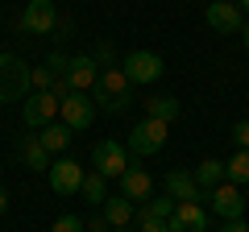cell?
<instances>
[{"mask_svg":"<svg viewBox=\"0 0 249 232\" xmlns=\"http://www.w3.org/2000/svg\"><path fill=\"white\" fill-rule=\"evenodd\" d=\"M91 104H96L100 112H108V116H121L124 108L133 104V83L124 79L121 66H108V71H100L96 87H91Z\"/></svg>","mask_w":249,"mask_h":232,"instance_id":"1","label":"cell"},{"mask_svg":"<svg viewBox=\"0 0 249 232\" xmlns=\"http://www.w3.org/2000/svg\"><path fill=\"white\" fill-rule=\"evenodd\" d=\"M34 91V66L17 54H0V104H17Z\"/></svg>","mask_w":249,"mask_h":232,"instance_id":"2","label":"cell"},{"mask_svg":"<svg viewBox=\"0 0 249 232\" xmlns=\"http://www.w3.org/2000/svg\"><path fill=\"white\" fill-rule=\"evenodd\" d=\"M166 137H170V125L145 116L142 125H133V133H129V153H133V158H150V153H158L162 145H166Z\"/></svg>","mask_w":249,"mask_h":232,"instance_id":"3","label":"cell"},{"mask_svg":"<svg viewBox=\"0 0 249 232\" xmlns=\"http://www.w3.org/2000/svg\"><path fill=\"white\" fill-rule=\"evenodd\" d=\"M121 71H124L129 83H158L162 71H166V63H162L154 50H133V54H124Z\"/></svg>","mask_w":249,"mask_h":232,"instance_id":"4","label":"cell"},{"mask_svg":"<svg viewBox=\"0 0 249 232\" xmlns=\"http://www.w3.org/2000/svg\"><path fill=\"white\" fill-rule=\"evenodd\" d=\"M91 166H96L104 179H121V174L133 166V162H129V153H124L121 141L104 137V141H96V149H91Z\"/></svg>","mask_w":249,"mask_h":232,"instance_id":"5","label":"cell"},{"mask_svg":"<svg viewBox=\"0 0 249 232\" xmlns=\"http://www.w3.org/2000/svg\"><path fill=\"white\" fill-rule=\"evenodd\" d=\"M58 116L62 125L71 129V133H79V129H91V116H96V104H91L88 91H71V96L58 104Z\"/></svg>","mask_w":249,"mask_h":232,"instance_id":"6","label":"cell"},{"mask_svg":"<svg viewBox=\"0 0 249 232\" xmlns=\"http://www.w3.org/2000/svg\"><path fill=\"white\" fill-rule=\"evenodd\" d=\"M208 203H212V212L220 215V220H241L245 215V195H241V187H232V182H220V187H212L208 191Z\"/></svg>","mask_w":249,"mask_h":232,"instance_id":"7","label":"cell"},{"mask_svg":"<svg viewBox=\"0 0 249 232\" xmlns=\"http://www.w3.org/2000/svg\"><path fill=\"white\" fill-rule=\"evenodd\" d=\"M58 104L62 99L54 91H29L25 96V129H46L58 116Z\"/></svg>","mask_w":249,"mask_h":232,"instance_id":"8","label":"cell"},{"mask_svg":"<svg viewBox=\"0 0 249 232\" xmlns=\"http://www.w3.org/2000/svg\"><path fill=\"white\" fill-rule=\"evenodd\" d=\"M46 179H50L54 195H79V182H83V166L75 158H58L50 162V170H46Z\"/></svg>","mask_w":249,"mask_h":232,"instance_id":"9","label":"cell"},{"mask_svg":"<svg viewBox=\"0 0 249 232\" xmlns=\"http://www.w3.org/2000/svg\"><path fill=\"white\" fill-rule=\"evenodd\" d=\"M58 25V9H54V0H29L25 13H21V29L25 33H54Z\"/></svg>","mask_w":249,"mask_h":232,"instance_id":"10","label":"cell"},{"mask_svg":"<svg viewBox=\"0 0 249 232\" xmlns=\"http://www.w3.org/2000/svg\"><path fill=\"white\" fill-rule=\"evenodd\" d=\"M121 195L129 199V203H150L154 199V179L145 166H129L121 174Z\"/></svg>","mask_w":249,"mask_h":232,"instance_id":"11","label":"cell"},{"mask_svg":"<svg viewBox=\"0 0 249 232\" xmlns=\"http://www.w3.org/2000/svg\"><path fill=\"white\" fill-rule=\"evenodd\" d=\"M204 17H208V25H212L216 33H241V25H245L241 4H229V0H212Z\"/></svg>","mask_w":249,"mask_h":232,"instance_id":"12","label":"cell"},{"mask_svg":"<svg viewBox=\"0 0 249 232\" xmlns=\"http://www.w3.org/2000/svg\"><path fill=\"white\" fill-rule=\"evenodd\" d=\"M170 232H208V212L199 203H175V215L166 220Z\"/></svg>","mask_w":249,"mask_h":232,"instance_id":"13","label":"cell"},{"mask_svg":"<svg viewBox=\"0 0 249 232\" xmlns=\"http://www.w3.org/2000/svg\"><path fill=\"white\" fill-rule=\"evenodd\" d=\"M166 195L175 199V203H199L204 191H199L196 174H187V170H170V174H166Z\"/></svg>","mask_w":249,"mask_h":232,"instance_id":"14","label":"cell"},{"mask_svg":"<svg viewBox=\"0 0 249 232\" xmlns=\"http://www.w3.org/2000/svg\"><path fill=\"white\" fill-rule=\"evenodd\" d=\"M67 79H71L75 91H88V96H91V87H96V79H100L96 58H91V54H75L71 66H67Z\"/></svg>","mask_w":249,"mask_h":232,"instance_id":"15","label":"cell"},{"mask_svg":"<svg viewBox=\"0 0 249 232\" xmlns=\"http://www.w3.org/2000/svg\"><path fill=\"white\" fill-rule=\"evenodd\" d=\"M71 137H75V133L62 125V120H50L46 129H37V141L46 145V153H50V158H54V153H67V149H71Z\"/></svg>","mask_w":249,"mask_h":232,"instance_id":"16","label":"cell"},{"mask_svg":"<svg viewBox=\"0 0 249 232\" xmlns=\"http://www.w3.org/2000/svg\"><path fill=\"white\" fill-rule=\"evenodd\" d=\"M17 153H21V162H25L29 170H50V153H46V145L37 141V133H25L21 137V145H17Z\"/></svg>","mask_w":249,"mask_h":232,"instance_id":"17","label":"cell"},{"mask_svg":"<svg viewBox=\"0 0 249 232\" xmlns=\"http://www.w3.org/2000/svg\"><path fill=\"white\" fill-rule=\"evenodd\" d=\"M178 112H183V104H178L175 96H150L145 99V116H150V120L170 125V120H178Z\"/></svg>","mask_w":249,"mask_h":232,"instance_id":"18","label":"cell"},{"mask_svg":"<svg viewBox=\"0 0 249 232\" xmlns=\"http://www.w3.org/2000/svg\"><path fill=\"white\" fill-rule=\"evenodd\" d=\"M104 220L112 224V228H129V224L137 220V212H133V203L124 195H112V199H104Z\"/></svg>","mask_w":249,"mask_h":232,"instance_id":"19","label":"cell"},{"mask_svg":"<svg viewBox=\"0 0 249 232\" xmlns=\"http://www.w3.org/2000/svg\"><path fill=\"white\" fill-rule=\"evenodd\" d=\"M196 182H199L204 195H208L212 187H220V182H224V162H220V158H204V162L196 166Z\"/></svg>","mask_w":249,"mask_h":232,"instance_id":"20","label":"cell"},{"mask_svg":"<svg viewBox=\"0 0 249 232\" xmlns=\"http://www.w3.org/2000/svg\"><path fill=\"white\" fill-rule=\"evenodd\" d=\"M79 195L88 199L91 207H104V199H108V179L100 174V170H91V174H83V182H79Z\"/></svg>","mask_w":249,"mask_h":232,"instance_id":"21","label":"cell"},{"mask_svg":"<svg viewBox=\"0 0 249 232\" xmlns=\"http://www.w3.org/2000/svg\"><path fill=\"white\" fill-rule=\"evenodd\" d=\"M224 182H232V187H245L249 182V149H237L224 162Z\"/></svg>","mask_w":249,"mask_h":232,"instance_id":"22","label":"cell"},{"mask_svg":"<svg viewBox=\"0 0 249 232\" xmlns=\"http://www.w3.org/2000/svg\"><path fill=\"white\" fill-rule=\"evenodd\" d=\"M142 207L150 215H158V220H170V215H175V199L170 195H158V199H150V203H142Z\"/></svg>","mask_w":249,"mask_h":232,"instance_id":"23","label":"cell"},{"mask_svg":"<svg viewBox=\"0 0 249 232\" xmlns=\"http://www.w3.org/2000/svg\"><path fill=\"white\" fill-rule=\"evenodd\" d=\"M137 228H142V232H170V228H166V220H158V215H150L145 207L137 212Z\"/></svg>","mask_w":249,"mask_h":232,"instance_id":"24","label":"cell"},{"mask_svg":"<svg viewBox=\"0 0 249 232\" xmlns=\"http://www.w3.org/2000/svg\"><path fill=\"white\" fill-rule=\"evenodd\" d=\"M46 66H50V75L58 79V75H67V66H71V54H62V50H54L50 58H46Z\"/></svg>","mask_w":249,"mask_h":232,"instance_id":"25","label":"cell"},{"mask_svg":"<svg viewBox=\"0 0 249 232\" xmlns=\"http://www.w3.org/2000/svg\"><path fill=\"white\" fill-rule=\"evenodd\" d=\"M50 232H83V220H79V215H58Z\"/></svg>","mask_w":249,"mask_h":232,"instance_id":"26","label":"cell"},{"mask_svg":"<svg viewBox=\"0 0 249 232\" xmlns=\"http://www.w3.org/2000/svg\"><path fill=\"white\" fill-rule=\"evenodd\" d=\"M50 87H54L50 66H34V91H50Z\"/></svg>","mask_w":249,"mask_h":232,"instance_id":"27","label":"cell"},{"mask_svg":"<svg viewBox=\"0 0 249 232\" xmlns=\"http://www.w3.org/2000/svg\"><path fill=\"white\" fill-rule=\"evenodd\" d=\"M83 228H88V232H112V224L104 220V212H91V220L83 224Z\"/></svg>","mask_w":249,"mask_h":232,"instance_id":"28","label":"cell"},{"mask_svg":"<svg viewBox=\"0 0 249 232\" xmlns=\"http://www.w3.org/2000/svg\"><path fill=\"white\" fill-rule=\"evenodd\" d=\"M91 58H96V66H112V46H108V42H100Z\"/></svg>","mask_w":249,"mask_h":232,"instance_id":"29","label":"cell"},{"mask_svg":"<svg viewBox=\"0 0 249 232\" xmlns=\"http://www.w3.org/2000/svg\"><path fill=\"white\" fill-rule=\"evenodd\" d=\"M232 137H237L241 149H249V120H237V125H232Z\"/></svg>","mask_w":249,"mask_h":232,"instance_id":"30","label":"cell"},{"mask_svg":"<svg viewBox=\"0 0 249 232\" xmlns=\"http://www.w3.org/2000/svg\"><path fill=\"white\" fill-rule=\"evenodd\" d=\"M220 232H249V224H241V220H224Z\"/></svg>","mask_w":249,"mask_h":232,"instance_id":"31","label":"cell"},{"mask_svg":"<svg viewBox=\"0 0 249 232\" xmlns=\"http://www.w3.org/2000/svg\"><path fill=\"white\" fill-rule=\"evenodd\" d=\"M241 37H245V50H249V17H245V25H241Z\"/></svg>","mask_w":249,"mask_h":232,"instance_id":"32","label":"cell"},{"mask_svg":"<svg viewBox=\"0 0 249 232\" xmlns=\"http://www.w3.org/2000/svg\"><path fill=\"white\" fill-rule=\"evenodd\" d=\"M4 207H9V195H4V187H0V215H4Z\"/></svg>","mask_w":249,"mask_h":232,"instance_id":"33","label":"cell"},{"mask_svg":"<svg viewBox=\"0 0 249 232\" xmlns=\"http://www.w3.org/2000/svg\"><path fill=\"white\" fill-rule=\"evenodd\" d=\"M241 9H245V13H249V0H241Z\"/></svg>","mask_w":249,"mask_h":232,"instance_id":"34","label":"cell"},{"mask_svg":"<svg viewBox=\"0 0 249 232\" xmlns=\"http://www.w3.org/2000/svg\"><path fill=\"white\" fill-rule=\"evenodd\" d=\"M112 232H129V228H112Z\"/></svg>","mask_w":249,"mask_h":232,"instance_id":"35","label":"cell"},{"mask_svg":"<svg viewBox=\"0 0 249 232\" xmlns=\"http://www.w3.org/2000/svg\"><path fill=\"white\" fill-rule=\"evenodd\" d=\"M229 4H241V0H229Z\"/></svg>","mask_w":249,"mask_h":232,"instance_id":"36","label":"cell"}]
</instances>
